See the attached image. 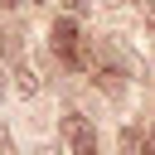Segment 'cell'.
<instances>
[{"mask_svg":"<svg viewBox=\"0 0 155 155\" xmlns=\"http://www.w3.org/2000/svg\"><path fill=\"white\" fill-rule=\"evenodd\" d=\"M48 39H53V53H58L68 68H82V63H87V44H82V29H78V19H73V15H68V19H58Z\"/></svg>","mask_w":155,"mask_h":155,"instance_id":"1","label":"cell"},{"mask_svg":"<svg viewBox=\"0 0 155 155\" xmlns=\"http://www.w3.org/2000/svg\"><path fill=\"white\" fill-rule=\"evenodd\" d=\"M63 140H68V155H97V131H92L87 116H78V111L63 116Z\"/></svg>","mask_w":155,"mask_h":155,"instance_id":"2","label":"cell"},{"mask_svg":"<svg viewBox=\"0 0 155 155\" xmlns=\"http://www.w3.org/2000/svg\"><path fill=\"white\" fill-rule=\"evenodd\" d=\"M97 82H102V92H111V97H121V87H126V82H121V68H111V63L97 68Z\"/></svg>","mask_w":155,"mask_h":155,"instance_id":"3","label":"cell"},{"mask_svg":"<svg viewBox=\"0 0 155 155\" xmlns=\"http://www.w3.org/2000/svg\"><path fill=\"white\" fill-rule=\"evenodd\" d=\"M15 78H19V92H24V97H34V92H39V78H34L29 68H19Z\"/></svg>","mask_w":155,"mask_h":155,"instance_id":"4","label":"cell"},{"mask_svg":"<svg viewBox=\"0 0 155 155\" xmlns=\"http://www.w3.org/2000/svg\"><path fill=\"white\" fill-rule=\"evenodd\" d=\"M63 5H68V10H78V15H82V10H87V5H92V0H63Z\"/></svg>","mask_w":155,"mask_h":155,"instance_id":"5","label":"cell"},{"mask_svg":"<svg viewBox=\"0 0 155 155\" xmlns=\"http://www.w3.org/2000/svg\"><path fill=\"white\" fill-rule=\"evenodd\" d=\"M39 155H68V150H58V145H44V150H39Z\"/></svg>","mask_w":155,"mask_h":155,"instance_id":"6","label":"cell"},{"mask_svg":"<svg viewBox=\"0 0 155 155\" xmlns=\"http://www.w3.org/2000/svg\"><path fill=\"white\" fill-rule=\"evenodd\" d=\"M0 5H19V0H0Z\"/></svg>","mask_w":155,"mask_h":155,"instance_id":"7","label":"cell"},{"mask_svg":"<svg viewBox=\"0 0 155 155\" xmlns=\"http://www.w3.org/2000/svg\"><path fill=\"white\" fill-rule=\"evenodd\" d=\"M0 92H5V82H0Z\"/></svg>","mask_w":155,"mask_h":155,"instance_id":"8","label":"cell"},{"mask_svg":"<svg viewBox=\"0 0 155 155\" xmlns=\"http://www.w3.org/2000/svg\"><path fill=\"white\" fill-rule=\"evenodd\" d=\"M150 5H155V0H150Z\"/></svg>","mask_w":155,"mask_h":155,"instance_id":"9","label":"cell"}]
</instances>
